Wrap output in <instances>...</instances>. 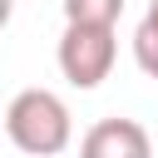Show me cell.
<instances>
[{
  "label": "cell",
  "instance_id": "8",
  "mask_svg": "<svg viewBox=\"0 0 158 158\" xmlns=\"http://www.w3.org/2000/svg\"><path fill=\"white\" fill-rule=\"evenodd\" d=\"M0 128H5V123H0Z\"/></svg>",
  "mask_w": 158,
  "mask_h": 158
},
{
  "label": "cell",
  "instance_id": "5",
  "mask_svg": "<svg viewBox=\"0 0 158 158\" xmlns=\"http://www.w3.org/2000/svg\"><path fill=\"white\" fill-rule=\"evenodd\" d=\"M133 59L148 79H158V15L153 10H143L138 30H133Z\"/></svg>",
  "mask_w": 158,
  "mask_h": 158
},
{
  "label": "cell",
  "instance_id": "4",
  "mask_svg": "<svg viewBox=\"0 0 158 158\" xmlns=\"http://www.w3.org/2000/svg\"><path fill=\"white\" fill-rule=\"evenodd\" d=\"M123 0H64V25H118Z\"/></svg>",
  "mask_w": 158,
  "mask_h": 158
},
{
  "label": "cell",
  "instance_id": "1",
  "mask_svg": "<svg viewBox=\"0 0 158 158\" xmlns=\"http://www.w3.org/2000/svg\"><path fill=\"white\" fill-rule=\"evenodd\" d=\"M0 123H5V138L30 158H54L74 138V118L54 89H20L5 104Z\"/></svg>",
  "mask_w": 158,
  "mask_h": 158
},
{
  "label": "cell",
  "instance_id": "3",
  "mask_svg": "<svg viewBox=\"0 0 158 158\" xmlns=\"http://www.w3.org/2000/svg\"><path fill=\"white\" fill-rule=\"evenodd\" d=\"M79 158H153V138L138 118H99L84 128Z\"/></svg>",
  "mask_w": 158,
  "mask_h": 158
},
{
  "label": "cell",
  "instance_id": "2",
  "mask_svg": "<svg viewBox=\"0 0 158 158\" xmlns=\"http://www.w3.org/2000/svg\"><path fill=\"white\" fill-rule=\"evenodd\" d=\"M54 59L74 89H99L118 59V35H114V25H64Z\"/></svg>",
  "mask_w": 158,
  "mask_h": 158
},
{
  "label": "cell",
  "instance_id": "6",
  "mask_svg": "<svg viewBox=\"0 0 158 158\" xmlns=\"http://www.w3.org/2000/svg\"><path fill=\"white\" fill-rule=\"evenodd\" d=\"M10 15H15V0H0V30L10 25Z\"/></svg>",
  "mask_w": 158,
  "mask_h": 158
},
{
  "label": "cell",
  "instance_id": "7",
  "mask_svg": "<svg viewBox=\"0 0 158 158\" xmlns=\"http://www.w3.org/2000/svg\"><path fill=\"white\" fill-rule=\"evenodd\" d=\"M148 10H153V15H158V0H153V5H148Z\"/></svg>",
  "mask_w": 158,
  "mask_h": 158
}]
</instances>
